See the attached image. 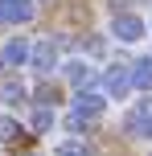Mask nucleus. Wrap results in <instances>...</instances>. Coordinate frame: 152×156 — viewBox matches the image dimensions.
<instances>
[{
	"label": "nucleus",
	"instance_id": "1",
	"mask_svg": "<svg viewBox=\"0 0 152 156\" xmlns=\"http://www.w3.org/2000/svg\"><path fill=\"white\" fill-rule=\"evenodd\" d=\"M103 111H107V94L87 90V86H82V90L74 94V115H82V119H99Z\"/></svg>",
	"mask_w": 152,
	"mask_h": 156
},
{
	"label": "nucleus",
	"instance_id": "2",
	"mask_svg": "<svg viewBox=\"0 0 152 156\" xmlns=\"http://www.w3.org/2000/svg\"><path fill=\"white\" fill-rule=\"evenodd\" d=\"M128 86H132V66H111V70L103 74V94L107 99H123L128 94Z\"/></svg>",
	"mask_w": 152,
	"mask_h": 156
},
{
	"label": "nucleus",
	"instance_id": "3",
	"mask_svg": "<svg viewBox=\"0 0 152 156\" xmlns=\"http://www.w3.org/2000/svg\"><path fill=\"white\" fill-rule=\"evenodd\" d=\"M111 33H115L119 41H140V37H144V21H140V16H132V12H115Z\"/></svg>",
	"mask_w": 152,
	"mask_h": 156
},
{
	"label": "nucleus",
	"instance_id": "4",
	"mask_svg": "<svg viewBox=\"0 0 152 156\" xmlns=\"http://www.w3.org/2000/svg\"><path fill=\"white\" fill-rule=\"evenodd\" d=\"M29 66L37 74H49L58 66V49H54V41H37V45H29Z\"/></svg>",
	"mask_w": 152,
	"mask_h": 156
},
{
	"label": "nucleus",
	"instance_id": "5",
	"mask_svg": "<svg viewBox=\"0 0 152 156\" xmlns=\"http://www.w3.org/2000/svg\"><path fill=\"white\" fill-rule=\"evenodd\" d=\"M128 136H152V99L136 103V111L128 115Z\"/></svg>",
	"mask_w": 152,
	"mask_h": 156
},
{
	"label": "nucleus",
	"instance_id": "6",
	"mask_svg": "<svg viewBox=\"0 0 152 156\" xmlns=\"http://www.w3.org/2000/svg\"><path fill=\"white\" fill-rule=\"evenodd\" d=\"M16 21H33V4L29 0H0V25H16Z\"/></svg>",
	"mask_w": 152,
	"mask_h": 156
},
{
	"label": "nucleus",
	"instance_id": "7",
	"mask_svg": "<svg viewBox=\"0 0 152 156\" xmlns=\"http://www.w3.org/2000/svg\"><path fill=\"white\" fill-rule=\"evenodd\" d=\"M0 58H4V66H25V62H29V41L12 37L4 49H0Z\"/></svg>",
	"mask_w": 152,
	"mask_h": 156
},
{
	"label": "nucleus",
	"instance_id": "8",
	"mask_svg": "<svg viewBox=\"0 0 152 156\" xmlns=\"http://www.w3.org/2000/svg\"><path fill=\"white\" fill-rule=\"evenodd\" d=\"M66 78H70V82L82 90V86H90V82H95V70H90L87 62H66Z\"/></svg>",
	"mask_w": 152,
	"mask_h": 156
},
{
	"label": "nucleus",
	"instance_id": "9",
	"mask_svg": "<svg viewBox=\"0 0 152 156\" xmlns=\"http://www.w3.org/2000/svg\"><path fill=\"white\" fill-rule=\"evenodd\" d=\"M132 86H136V90H152V58L132 66Z\"/></svg>",
	"mask_w": 152,
	"mask_h": 156
},
{
	"label": "nucleus",
	"instance_id": "10",
	"mask_svg": "<svg viewBox=\"0 0 152 156\" xmlns=\"http://www.w3.org/2000/svg\"><path fill=\"white\" fill-rule=\"evenodd\" d=\"M54 156H90V148H87L82 140H62V144L54 148Z\"/></svg>",
	"mask_w": 152,
	"mask_h": 156
},
{
	"label": "nucleus",
	"instance_id": "11",
	"mask_svg": "<svg viewBox=\"0 0 152 156\" xmlns=\"http://www.w3.org/2000/svg\"><path fill=\"white\" fill-rule=\"evenodd\" d=\"M49 127H54V111L37 107V111H33V132H49Z\"/></svg>",
	"mask_w": 152,
	"mask_h": 156
},
{
	"label": "nucleus",
	"instance_id": "12",
	"mask_svg": "<svg viewBox=\"0 0 152 156\" xmlns=\"http://www.w3.org/2000/svg\"><path fill=\"white\" fill-rule=\"evenodd\" d=\"M16 132H21V127H16V119H8V115H0V140H16Z\"/></svg>",
	"mask_w": 152,
	"mask_h": 156
},
{
	"label": "nucleus",
	"instance_id": "13",
	"mask_svg": "<svg viewBox=\"0 0 152 156\" xmlns=\"http://www.w3.org/2000/svg\"><path fill=\"white\" fill-rule=\"evenodd\" d=\"M0 99H8V103H21V99H25V86H21V82H4Z\"/></svg>",
	"mask_w": 152,
	"mask_h": 156
},
{
	"label": "nucleus",
	"instance_id": "14",
	"mask_svg": "<svg viewBox=\"0 0 152 156\" xmlns=\"http://www.w3.org/2000/svg\"><path fill=\"white\" fill-rule=\"evenodd\" d=\"M0 70H4V58H0Z\"/></svg>",
	"mask_w": 152,
	"mask_h": 156
}]
</instances>
